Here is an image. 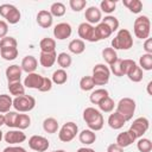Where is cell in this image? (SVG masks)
Listing matches in <instances>:
<instances>
[{
  "label": "cell",
  "instance_id": "cell-47",
  "mask_svg": "<svg viewBox=\"0 0 152 152\" xmlns=\"http://www.w3.org/2000/svg\"><path fill=\"white\" fill-rule=\"evenodd\" d=\"M69 6L74 12H80L87 6V0H70Z\"/></svg>",
  "mask_w": 152,
  "mask_h": 152
},
{
  "label": "cell",
  "instance_id": "cell-1",
  "mask_svg": "<svg viewBox=\"0 0 152 152\" xmlns=\"http://www.w3.org/2000/svg\"><path fill=\"white\" fill-rule=\"evenodd\" d=\"M83 120L86 121L88 129H91L93 132L102 129L104 125V119L101 112L94 107H87L83 110Z\"/></svg>",
  "mask_w": 152,
  "mask_h": 152
},
{
  "label": "cell",
  "instance_id": "cell-55",
  "mask_svg": "<svg viewBox=\"0 0 152 152\" xmlns=\"http://www.w3.org/2000/svg\"><path fill=\"white\" fill-rule=\"evenodd\" d=\"M76 152H95V150H93V148H90V147H81V148H78Z\"/></svg>",
  "mask_w": 152,
  "mask_h": 152
},
{
  "label": "cell",
  "instance_id": "cell-33",
  "mask_svg": "<svg viewBox=\"0 0 152 152\" xmlns=\"http://www.w3.org/2000/svg\"><path fill=\"white\" fill-rule=\"evenodd\" d=\"M102 57H103V59H104V62L107 63V64H113L119 57H118V53H116V51L113 49V48H104L103 50H102Z\"/></svg>",
  "mask_w": 152,
  "mask_h": 152
},
{
  "label": "cell",
  "instance_id": "cell-13",
  "mask_svg": "<svg viewBox=\"0 0 152 152\" xmlns=\"http://www.w3.org/2000/svg\"><path fill=\"white\" fill-rule=\"evenodd\" d=\"M43 78H44V76H42L40 74H37V72L27 74V76L24 80V87L39 90L42 87V83H43Z\"/></svg>",
  "mask_w": 152,
  "mask_h": 152
},
{
  "label": "cell",
  "instance_id": "cell-9",
  "mask_svg": "<svg viewBox=\"0 0 152 152\" xmlns=\"http://www.w3.org/2000/svg\"><path fill=\"white\" fill-rule=\"evenodd\" d=\"M148 127H150V121H148V119L145 118V116H141V118H137V119L132 122L129 129L134 133L135 138L139 139V138H142V135L148 131Z\"/></svg>",
  "mask_w": 152,
  "mask_h": 152
},
{
  "label": "cell",
  "instance_id": "cell-10",
  "mask_svg": "<svg viewBox=\"0 0 152 152\" xmlns=\"http://www.w3.org/2000/svg\"><path fill=\"white\" fill-rule=\"evenodd\" d=\"M50 146V141L42 135H32L28 139V147L36 152H45Z\"/></svg>",
  "mask_w": 152,
  "mask_h": 152
},
{
  "label": "cell",
  "instance_id": "cell-50",
  "mask_svg": "<svg viewBox=\"0 0 152 152\" xmlns=\"http://www.w3.org/2000/svg\"><path fill=\"white\" fill-rule=\"evenodd\" d=\"M8 33V24L5 20H0V38L6 37Z\"/></svg>",
  "mask_w": 152,
  "mask_h": 152
},
{
  "label": "cell",
  "instance_id": "cell-7",
  "mask_svg": "<svg viewBox=\"0 0 152 152\" xmlns=\"http://www.w3.org/2000/svg\"><path fill=\"white\" fill-rule=\"evenodd\" d=\"M77 133H78L77 125L75 122H72V121H69V122H65L61 127V129L58 132V138L63 142H70L71 140L75 139Z\"/></svg>",
  "mask_w": 152,
  "mask_h": 152
},
{
  "label": "cell",
  "instance_id": "cell-38",
  "mask_svg": "<svg viewBox=\"0 0 152 152\" xmlns=\"http://www.w3.org/2000/svg\"><path fill=\"white\" fill-rule=\"evenodd\" d=\"M139 66L141 70L150 71L152 70V55L151 53H144L139 58Z\"/></svg>",
  "mask_w": 152,
  "mask_h": 152
},
{
  "label": "cell",
  "instance_id": "cell-30",
  "mask_svg": "<svg viewBox=\"0 0 152 152\" xmlns=\"http://www.w3.org/2000/svg\"><path fill=\"white\" fill-rule=\"evenodd\" d=\"M20 18H21L20 11H19L14 5L12 6V8L10 10V12H8V13H7V15L5 17L6 23H7V24H12V25L18 24V23H19V20H20Z\"/></svg>",
  "mask_w": 152,
  "mask_h": 152
},
{
  "label": "cell",
  "instance_id": "cell-44",
  "mask_svg": "<svg viewBox=\"0 0 152 152\" xmlns=\"http://www.w3.org/2000/svg\"><path fill=\"white\" fill-rule=\"evenodd\" d=\"M18 112H7L5 114V125L8 128H15V121H17V116H18Z\"/></svg>",
  "mask_w": 152,
  "mask_h": 152
},
{
  "label": "cell",
  "instance_id": "cell-32",
  "mask_svg": "<svg viewBox=\"0 0 152 152\" xmlns=\"http://www.w3.org/2000/svg\"><path fill=\"white\" fill-rule=\"evenodd\" d=\"M31 125V118L27 114H18L17 116V121H15V128L23 131L28 128Z\"/></svg>",
  "mask_w": 152,
  "mask_h": 152
},
{
  "label": "cell",
  "instance_id": "cell-21",
  "mask_svg": "<svg viewBox=\"0 0 152 152\" xmlns=\"http://www.w3.org/2000/svg\"><path fill=\"white\" fill-rule=\"evenodd\" d=\"M109 94H108V90L104 89V88H99V89H95L91 91V94L89 95V100L93 104H99L103 99L108 97Z\"/></svg>",
  "mask_w": 152,
  "mask_h": 152
},
{
  "label": "cell",
  "instance_id": "cell-5",
  "mask_svg": "<svg viewBox=\"0 0 152 152\" xmlns=\"http://www.w3.org/2000/svg\"><path fill=\"white\" fill-rule=\"evenodd\" d=\"M109 77H110V71L107 65L99 63L93 68L91 78L95 86H106L109 82Z\"/></svg>",
  "mask_w": 152,
  "mask_h": 152
},
{
  "label": "cell",
  "instance_id": "cell-43",
  "mask_svg": "<svg viewBox=\"0 0 152 152\" xmlns=\"http://www.w3.org/2000/svg\"><path fill=\"white\" fill-rule=\"evenodd\" d=\"M137 148L139 152H151L152 142L147 138H139L138 142H137Z\"/></svg>",
  "mask_w": 152,
  "mask_h": 152
},
{
  "label": "cell",
  "instance_id": "cell-49",
  "mask_svg": "<svg viewBox=\"0 0 152 152\" xmlns=\"http://www.w3.org/2000/svg\"><path fill=\"white\" fill-rule=\"evenodd\" d=\"M52 84H53V83H52L51 78L44 77V78H43V83H42V87H40L39 91H42V93L50 91V90H51V88H52Z\"/></svg>",
  "mask_w": 152,
  "mask_h": 152
},
{
  "label": "cell",
  "instance_id": "cell-56",
  "mask_svg": "<svg viewBox=\"0 0 152 152\" xmlns=\"http://www.w3.org/2000/svg\"><path fill=\"white\" fill-rule=\"evenodd\" d=\"M5 125V115L0 113V127Z\"/></svg>",
  "mask_w": 152,
  "mask_h": 152
},
{
  "label": "cell",
  "instance_id": "cell-59",
  "mask_svg": "<svg viewBox=\"0 0 152 152\" xmlns=\"http://www.w3.org/2000/svg\"><path fill=\"white\" fill-rule=\"evenodd\" d=\"M52 152H65L64 150H57V151H52Z\"/></svg>",
  "mask_w": 152,
  "mask_h": 152
},
{
  "label": "cell",
  "instance_id": "cell-57",
  "mask_svg": "<svg viewBox=\"0 0 152 152\" xmlns=\"http://www.w3.org/2000/svg\"><path fill=\"white\" fill-rule=\"evenodd\" d=\"M151 86H152V81H150V82L147 83V93H148V95H152V91H151Z\"/></svg>",
  "mask_w": 152,
  "mask_h": 152
},
{
  "label": "cell",
  "instance_id": "cell-6",
  "mask_svg": "<svg viewBox=\"0 0 152 152\" xmlns=\"http://www.w3.org/2000/svg\"><path fill=\"white\" fill-rule=\"evenodd\" d=\"M34 107H36V100L33 96L21 95L13 99V108L15 109V112L27 113L31 112Z\"/></svg>",
  "mask_w": 152,
  "mask_h": 152
},
{
  "label": "cell",
  "instance_id": "cell-22",
  "mask_svg": "<svg viewBox=\"0 0 152 152\" xmlns=\"http://www.w3.org/2000/svg\"><path fill=\"white\" fill-rule=\"evenodd\" d=\"M40 52H56V40L53 38L45 37L39 42Z\"/></svg>",
  "mask_w": 152,
  "mask_h": 152
},
{
  "label": "cell",
  "instance_id": "cell-37",
  "mask_svg": "<svg viewBox=\"0 0 152 152\" xmlns=\"http://www.w3.org/2000/svg\"><path fill=\"white\" fill-rule=\"evenodd\" d=\"M65 5L63 4V2H53L51 6H50V13H51V15L52 17H57V18H59V17H63L64 14H65Z\"/></svg>",
  "mask_w": 152,
  "mask_h": 152
},
{
  "label": "cell",
  "instance_id": "cell-36",
  "mask_svg": "<svg viewBox=\"0 0 152 152\" xmlns=\"http://www.w3.org/2000/svg\"><path fill=\"white\" fill-rule=\"evenodd\" d=\"M132 82H135V83H138V82H140L141 80H142V70H141V68L138 65V64H135L131 70H129V72L126 75Z\"/></svg>",
  "mask_w": 152,
  "mask_h": 152
},
{
  "label": "cell",
  "instance_id": "cell-42",
  "mask_svg": "<svg viewBox=\"0 0 152 152\" xmlns=\"http://www.w3.org/2000/svg\"><path fill=\"white\" fill-rule=\"evenodd\" d=\"M94 87H95V83H94L91 76H83L80 80V88H81V90L90 91V90L94 89Z\"/></svg>",
  "mask_w": 152,
  "mask_h": 152
},
{
  "label": "cell",
  "instance_id": "cell-31",
  "mask_svg": "<svg viewBox=\"0 0 152 152\" xmlns=\"http://www.w3.org/2000/svg\"><path fill=\"white\" fill-rule=\"evenodd\" d=\"M124 6H126L129 12L138 14L142 11V2L140 0H124Z\"/></svg>",
  "mask_w": 152,
  "mask_h": 152
},
{
  "label": "cell",
  "instance_id": "cell-40",
  "mask_svg": "<svg viewBox=\"0 0 152 152\" xmlns=\"http://www.w3.org/2000/svg\"><path fill=\"white\" fill-rule=\"evenodd\" d=\"M115 7H116V1L113 0H102L100 2V11L107 13L108 15H110V13L115 11Z\"/></svg>",
  "mask_w": 152,
  "mask_h": 152
},
{
  "label": "cell",
  "instance_id": "cell-25",
  "mask_svg": "<svg viewBox=\"0 0 152 152\" xmlns=\"http://www.w3.org/2000/svg\"><path fill=\"white\" fill-rule=\"evenodd\" d=\"M58 128H59V125L55 118H46L43 121V129L49 134L56 133L58 131Z\"/></svg>",
  "mask_w": 152,
  "mask_h": 152
},
{
  "label": "cell",
  "instance_id": "cell-19",
  "mask_svg": "<svg viewBox=\"0 0 152 152\" xmlns=\"http://www.w3.org/2000/svg\"><path fill=\"white\" fill-rule=\"evenodd\" d=\"M57 59L56 52H40L39 55V63L44 68H51Z\"/></svg>",
  "mask_w": 152,
  "mask_h": 152
},
{
  "label": "cell",
  "instance_id": "cell-27",
  "mask_svg": "<svg viewBox=\"0 0 152 152\" xmlns=\"http://www.w3.org/2000/svg\"><path fill=\"white\" fill-rule=\"evenodd\" d=\"M7 88H8L10 94L13 95V96H15V97L17 96L25 95V87H24V84H21L20 81L19 82H10L8 86H7Z\"/></svg>",
  "mask_w": 152,
  "mask_h": 152
},
{
  "label": "cell",
  "instance_id": "cell-23",
  "mask_svg": "<svg viewBox=\"0 0 152 152\" xmlns=\"http://www.w3.org/2000/svg\"><path fill=\"white\" fill-rule=\"evenodd\" d=\"M78 139L84 145H91L96 140V134L91 129H83L81 133H78Z\"/></svg>",
  "mask_w": 152,
  "mask_h": 152
},
{
  "label": "cell",
  "instance_id": "cell-14",
  "mask_svg": "<svg viewBox=\"0 0 152 152\" xmlns=\"http://www.w3.org/2000/svg\"><path fill=\"white\" fill-rule=\"evenodd\" d=\"M84 18L87 20L86 23H88L90 25L99 24L102 20V12L96 6H89L84 12Z\"/></svg>",
  "mask_w": 152,
  "mask_h": 152
},
{
  "label": "cell",
  "instance_id": "cell-20",
  "mask_svg": "<svg viewBox=\"0 0 152 152\" xmlns=\"http://www.w3.org/2000/svg\"><path fill=\"white\" fill-rule=\"evenodd\" d=\"M125 124H126V120L118 112H114L108 116V126L113 129H120L125 126Z\"/></svg>",
  "mask_w": 152,
  "mask_h": 152
},
{
  "label": "cell",
  "instance_id": "cell-34",
  "mask_svg": "<svg viewBox=\"0 0 152 152\" xmlns=\"http://www.w3.org/2000/svg\"><path fill=\"white\" fill-rule=\"evenodd\" d=\"M56 62L58 63V65L61 66V69H68L71 65V63H72V58H71V56L69 53L61 52V53L57 55Z\"/></svg>",
  "mask_w": 152,
  "mask_h": 152
},
{
  "label": "cell",
  "instance_id": "cell-11",
  "mask_svg": "<svg viewBox=\"0 0 152 152\" xmlns=\"http://www.w3.org/2000/svg\"><path fill=\"white\" fill-rule=\"evenodd\" d=\"M71 33H72V28L69 23H59L53 27V37L58 40H64L69 38Z\"/></svg>",
  "mask_w": 152,
  "mask_h": 152
},
{
  "label": "cell",
  "instance_id": "cell-2",
  "mask_svg": "<svg viewBox=\"0 0 152 152\" xmlns=\"http://www.w3.org/2000/svg\"><path fill=\"white\" fill-rule=\"evenodd\" d=\"M133 46V37L127 28H120L112 39V48L116 50H129Z\"/></svg>",
  "mask_w": 152,
  "mask_h": 152
},
{
  "label": "cell",
  "instance_id": "cell-17",
  "mask_svg": "<svg viewBox=\"0 0 152 152\" xmlns=\"http://www.w3.org/2000/svg\"><path fill=\"white\" fill-rule=\"evenodd\" d=\"M20 68L23 71L27 72V74H31V72H34L36 69L38 68V61L34 56H25L21 61V64H20Z\"/></svg>",
  "mask_w": 152,
  "mask_h": 152
},
{
  "label": "cell",
  "instance_id": "cell-35",
  "mask_svg": "<svg viewBox=\"0 0 152 152\" xmlns=\"http://www.w3.org/2000/svg\"><path fill=\"white\" fill-rule=\"evenodd\" d=\"M18 48H4L0 49V55L5 61H13L18 57Z\"/></svg>",
  "mask_w": 152,
  "mask_h": 152
},
{
  "label": "cell",
  "instance_id": "cell-39",
  "mask_svg": "<svg viewBox=\"0 0 152 152\" xmlns=\"http://www.w3.org/2000/svg\"><path fill=\"white\" fill-rule=\"evenodd\" d=\"M102 23L106 24V25L110 28L112 33L115 32V31H118V30H119V26H120V23H119L118 18L114 17V15H106V17L102 19Z\"/></svg>",
  "mask_w": 152,
  "mask_h": 152
},
{
  "label": "cell",
  "instance_id": "cell-48",
  "mask_svg": "<svg viewBox=\"0 0 152 152\" xmlns=\"http://www.w3.org/2000/svg\"><path fill=\"white\" fill-rule=\"evenodd\" d=\"M137 63L133 61V59H122L121 61V68H122V74H124V76H126L128 72H129V70L135 65Z\"/></svg>",
  "mask_w": 152,
  "mask_h": 152
},
{
  "label": "cell",
  "instance_id": "cell-29",
  "mask_svg": "<svg viewBox=\"0 0 152 152\" xmlns=\"http://www.w3.org/2000/svg\"><path fill=\"white\" fill-rule=\"evenodd\" d=\"M51 81H52V83H55L57 86L64 84L68 81V74H66V71L64 69H57L56 71H53L52 77H51Z\"/></svg>",
  "mask_w": 152,
  "mask_h": 152
},
{
  "label": "cell",
  "instance_id": "cell-24",
  "mask_svg": "<svg viewBox=\"0 0 152 152\" xmlns=\"http://www.w3.org/2000/svg\"><path fill=\"white\" fill-rule=\"evenodd\" d=\"M68 49H69V51H70L71 53H74V55H81V53H83L84 50H86V44H84V42L81 40V39H72V40L69 43Z\"/></svg>",
  "mask_w": 152,
  "mask_h": 152
},
{
  "label": "cell",
  "instance_id": "cell-51",
  "mask_svg": "<svg viewBox=\"0 0 152 152\" xmlns=\"http://www.w3.org/2000/svg\"><path fill=\"white\" fill-rule=\"evenodd\" d=\"M12 6L13 5H11V4H2V5H0V15L5 19V17L7 15V13L10 12V10L12 8Z\"/></svg>",
  "mask_w": 152,
  "mask_h": 152
},
{
  "label": "cell",
  "instance_id": "cell-18",
  "mask_svg": "<svg viewBox=\"0 0 152 152\" xmlns=\"http://www.w3.org/2000/svg\"><path fill=\"white\" fill-rule=\"evenodd\" d=\"M21 72H23V70H21L20 65H18V64H12V65L7 66L5 74H6V78H7L8 83L10 82H19L21 78Z\"/></svg>",
  "mask_w": 152,
  "mask_h": 152
},
{
  "label": "cell",
  "instance_id": "cell-8",
  "mask_svg": "<svg viewBox=\"0 0 152 152\" xmlns=\"http://www.w3.org/2000/svg\"><path fill=\"white\" fill-rule=\"evenodd\" d=\"M77 33H78L81 40H83V42L84 40L90 42V43L99 42V38H97L96 32H95V26H93L88 23H81L78 25Z\"/></svg>",
  "mask_w": 152,
  "mask_h": 152
},
{
  "label": "cell",
  "instance_id": "cell-4",
  "mask_svg": "<svg viewBox=\"0 0 152 152\" xmlns=\"http://www.w3.org/2000/svg\"><path fill=\"white\" fill-rule=\"evenodd\" d=\"M135 108H137L135 101L133 99H131V97H124L116 104V112L126 121L132 120V118L134 115V112H135Z\"/></svg>",
  "mask_w": 152,
  "mask_h": 152
},
{
  "label": "cell",
  "instance_id": "cell-3",
  "mask_svg": "<svg viewBox=\"0 0 152 152\" xmlns=\"http://www.w3.org/2000/svg\"><path fill=\"white\" fill-rule=\"evenodd\" d=\"M134 36L139 39H147L151 32V20L147 15H139L133 24Z\"/></svg>",
  "mask_w": 152,
  "mask_h": 152
},
{
  "label": "cell",
  "instance_id": "cell-41",
  "mask_svg": "<svg viewBox=\"0 0 152 152\" xmlns=\"http://www.w3.org/2000/svg\"><path fill=\"white\" fill-rule=\"evenodd\" d=\"M97 106H99V108H100L101 112H103V113H110V112L114 109L115 103H114V100L108 96V97L103 99Z\"/></svg>",
  "mask_w": 152,
  "mask_h": 152
},
{
  "label": "cell",
  "instance_id": "cell-54",
  "mask_svg": "<svg viewBox=\"0 0 152 152\" xmlns=\"http://www.w3.org/2000/svg\"><path fill=\"white\" fill-rule=\"evenodd\" d=\"M107 152H124V148L120 147L119 145H116V144L114 142V144L108 145V147H107Z\"/></svg>",
  "mask_w": 152,
  "mask_h": 152
},
{
  "label": "cell",
  "instance_id": "cell-45",
  "mask_svg": "<svg viewBox=\"0 0 152 152\" xmlns=\"http://www.w3.org/2000/svg\"><path fill=\"white\" fill-rule=\"evenodd\" d=\"M18 45V42L14 37H11V36H6L4 38L0 39V49H4V48H17Z\"/></svg>",
  "mask_w": 152,
  "mask_h": 152
},
{
  "label": "cell",
  "instance_id": "cell-58",
  "mask_svg": "<svg viewBox=\"0 0 152 152\" xmlns=\"http://www.w3.org/2000/svg\"><path fill=\"white\" fill-rule=\"evenodd\" d=\"M2 138H4V134H2V131L0 129V141L2 140Z\"/></svg>",
  "mask_w": 152,
  "mask_h": 152
},
{
  "label": "cell",
  "instance_id": "cell-16",
  "mask_svg": "<svg viewBox=\"0 0 152 152\" xmlns=\"http://www.w3.org/2000/svg\"><path fill=\"white\" fill-rule=\"evenodd\" d=\"M37 23L40 27L43 28H49L52 26L53 23V17L51 15V13L48 10H42L38 12L37 14Z\"/></svg>",
  "mask_w": 152,
  "mask_h": 152
},
{
  "label": "cell",
  "instance_id": "cell-53",
  "mask_svg": "<svg viewBox=\"0 0 152 152\" xmlns=\"http://www.w3.org/2000/svg\"><path fill=\"white\" fill-rule=\"evenodd\" d=\"M144 50H145V53L152 55V39L150 37L147 39H145V42H144Z\"/></svg>",
  "mask_w": 152,
  "mask_h": 152
},
{
  "label": "cell",
  "instance_id": "cell-15",
  "mask_svg": "<svg viewBox=\"0 0 152 152\" xmlns=\"http://www.w3.org/2000/svg\"><path fill=\"white\" fill-rule=\"evenodd\" d=\"M135 140H137V138H135L134 133L131 129H128V131H124V132H121V133L118 134L116 142L115 144L119 145L120 147L125 148V147H128L129 145H132Z\"/></svg>",
  "mask_w": 152,
  "mask_h": 152
},
{
  "label": "cell",
  "instance_id": "cell-52",
  "mask_svg": "<svg viewBox=\"0 0 152 152\" xmlns=\"http://www.w3.org/2000/svg\"><path fill=\"white\" fill-rule=\"evenodd\" d=\"M2 152H26V150L21 146H13V145H10L7 147L4 148Z\"/></svg>",
  "mask_w": 152,
  "mask_h": 152
},
{
  "label": "cell",
  "instance_id": "cell-46",
  "mask_svg": "<svg viewBox=\"0 0 152 152\" xmlns=\"http://www.w3.org/2000/svg\"><path fill=\"white\" fill-rule=\"evenodd\" d=\"M121 61H122V59L118 58L113 64L109 65V71H110L112 74H114V76H118V77L124 76V74H122V68H121Z\"/></svg>",
  "mask_w": 152,
  "mask_h": 152
},
{
  "label": "cell",
  "instance_id": "cell-12",
  "mask_svg": "<svg viewBox=\"0 0 152 152\" xmlns=\"http://www.w3.org/2000/svg\"><path fill=\"white\" fill-rule=\"evenodd\" d=\"M4 139L10 145H17L26 140V134L20 129H10L8 132L5 133Z\"/></svg>",
  "mask_w": 152,
  "mask_h": 152
},
{
  "label": "cell",
  "instance_id": "cell-28",
  "mask_svg": "<svg viewBox=\"0 0 152 152\" xmlns=\"http://www.w3.org/2000/svg\"><path fill=\"white\" fill-rule=\"evenodd\" d=\"M95 32H96V36H97L99 40L106 39V38H108V37H110V34H112L110 28H109L106 24H103L102 21L99 23V24L95 26Z\"/></svg>",
  "mask_w": 152,
  "mask_h": 152
},
{
  "label": "cell",
  "instance_id": "cell-26",
  "mask_svg": "<svg viewBox=\"0 0 152 152\" xmlns=\"http://www.w3.org/2000/svg\"><path fill=\"white\" fill-rule=\"evenodd\" d=\"M12 107H13V99L7 94H1L0 95V113L6 114L7 112L11 110Z\"/></svg>",
  "mask_w": 152,
  "mask_h": 152
}]
</instances>
